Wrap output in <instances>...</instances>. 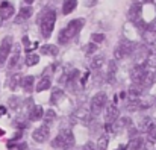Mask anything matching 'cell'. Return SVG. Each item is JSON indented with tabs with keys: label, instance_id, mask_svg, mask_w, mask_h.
Masks as SVG:
<instances>
[{
	"label": "cell",
	"instance_id": "cell-1",
	"mask_svg": "<svg viewBox=\"0 0 156 150\" xmlns=\"http://www.w3.org/2000/svg\"><path fill=\"white\" fill-rule=\"evenodd\" d=\"M83 24H85V20L83 18H74V20H71L64 29L59 30V34H58V43L59 44H67L68 41H71L73 38H76L80 34Z\"/></svg>",
	"mask_w": 156,
	"mask_h": 150
},
{
	"label": "cell",
	"instance_id": "cell-2",
	"mask_svg": "<svg viewBox=\"0 0 156 150\" xmlns=\"http://www.w3.org/2000/svg\"><path fill=\"white\" fill-rule=\"evenodd\" d=\"M55 23H56V12L53 9H46L40 18H38V24H40V32L43 35V38H50L55 29Z\"/></svg>",
	"mask_w": 156,
	"mask_h": 150
},
{
	"label": "cell",
	"instance_id": "cell-3",
	"mask_svg": "<svg viewBox=\"0 0 156 150\" xmlns=\"http://www.w3.org/2000/svg\"><path fill=\"white\" fill-rule=\"evenodd\" d=\"M74 135L70 129H62L56 138L52 141V147L53 149H58V150H68L71 149L74 146Z\"/></svg>",
	"mask_w": 156,
	"mask_h": 150
},
{
	"label": "cell",
	"instance_id": "cell-4",
	"mask_svg": "<svg viewBox=\"0 0 156 150\" xmlns=\"http://www.w3.org/2000/svg\"><path fill=\"white\" fill-rule=\"evenodd\" d=\"M135 43H132V41H127V40H121L118 44H117V47H115V59H124V58H127V56H130L132 53H133V49H135Z\"/></svg>",
	"mask_w": 156,
	"mask_h": 150
},
{
	"label": "cell",
	"instance_id": "cell-5",
	"mask_svg": "<svg viewBox=\"0 0 156 150\" xmlns=\"http://www.w3.org/2000/svg\"><path fill=\"white\" fill-rule=\"evenodd\" d=\"M106 100H108V96H106V93H103V91L97 93L91 99V114L93 115H99L103 111V108L106 106Z\"/></svg>",
	"mask_w": 156,
	"mask_h": 150
},
{
	"label": "cell",
	"instance_id": "cell-6",
	"mask_svg": "<svg viewBox=\"0 0 156 150\" xmlns=\"http://www.w3.org/2000/svg\"><path fill=\"white\" fill-rule=\"evenodd\" d=\"M11 52H12V37L8 35L0 43V67L6 62V59L11 55Z\"/></svg>",
	"mask_w": 156,
	"mask_h": 150
},
{
	"label": "cell",
	"instance_id": "cell-7",
	"mask_svg": "<svg viewBox=\"0 0 156 150\" xmlns=\"http://www.w3.org/2000/svg\"><path fill=\"white\" fill-rule=\"evenodd\" d=\"M146 73H147V68H146L143 64H141V65H135V67L130 70V79H132L133 85L140 87L141 82H143V79H144V76H146Z\"/></svg>",
	"mask_w": 156,
	"mask_h": 150
},
{
	"label": "cell",
	"instance_id": "cell-8",
	"mask_svg": "<svg viewBox=\"0 0 156 150\" xmlns=\"http://www.w3.org/2000/svg\"><path fill=\"white\" fill-rule=\"evenodd\" d=\"M49 135H50V127L46 126V124H43V126H40L38 129L34 130L32 138H34L37 143H46V141L49 140Z\"/></svg>",
	"mask_w": 156,
	"mask_h": 150
},
{
	"label": "cell",
	"instance_id": "cell-9",
	"mask_svg": "<svg viewBox=\"0 0 156 150\" xmlns=\"http://www.w3.org/2000/svg\"><path fill=\"white\" fill-rule=\"evenodd\" d=\"M141 12H143V5L140 2H135L129 8V20L132 23H138L141 20Z\"/></svg>",
	"mask_w": 156,
	"mask_h": 150
},
{
	"label": "cell",
	"instance_id": "cell-10",
	"mask_svg": "<svg viewBox=\"0 0 156 150\" xmlns=\"http://www.w3.org/2000/svg\"><path fill=\"white\" fill-rule=\"evenodd\" d=\"M130 126H132V120L129 117H121V118H117L114 123H111V132H120Z\"/></svg>",
	"mask_w": 156,
	"mask_h": 150
},
{
	"label": "cell",
	"instance_id": "cell-11",
	"mask_svg": "<svg viewBox=\"0 0 156 150\" xmlns=\"http://www.w3.org/2000/svg\"><path fill=\"white\" fill-rule=\"evenodd\" d=\"M117 71H118V64H117L115 59H111L108 62V70H106V82L108 84H114Z\"/></svg>",
	"mask_w": 156,
	"mask_h": 150
},
{
	"label": "cell",
	"instance_id": "cell-12",
	"mask_svg": "<svg viewBox=\"0 0 156 150\" xmlns=\"http://www.w3.org/2000/svg\"><path fill=\"white\" fill-rule=\"evenodd\" d=\"M143 37H144L146 41H149V43H155L156 41V23L155 21L146 24V29L143 30Z\"/></svg>",
	"mask_w": 156,
	"mask_h": 150
},
{
	"label": "cell",
	"instance_id": "cell-13",
	"mask_svg": "<svg viewBox=\"0 0 156 150\" xmlns=\"http://www.w3.org/2000/svg\"><path fill=\"white\" fill-rule=\"evenodd\" d=\"M14 12H15V9H14V5H12L11 2L3 0V2L0 3V15L3 17V20L11 18V17L14 15Z\"/></svg>",
	"mask_w": 156,
	"mask_h": 150
},
{
	"label": "cell",
	"instance_id": "cell-14",
	"mask_svg": "<svg viewBox=\"0 0 156 150\" xmlns=\"http://www.w3.org/2000/svg\"><path fill=\"white\" fill-rule=\"evenodd\" d=\"M32 14H34V9H32L30 6H23V8H20L18 15L15 17V23H17V24L24 23L26 20H29V18L32 17Z\"/></svg>",
	"mask_w": 156,
	"mask_h": 150
},
{
	"label": "cell",
	"instance_id": "cell-15",
	"mask_svg": "<svg viewBox=\"0 0 156 150\" xmlns=\"http://www.w3.org/2000/svg\"><path fill=\"white\" fill-rule=\"evenodd\" d=\"M52 87V77L49 76V74H46L44 73V76L40 79V82L37 84V93H43V91H46V90H49Z\"/></svg>",
	"mask_w": 156,
	"mask_h": 150
},
{
	"label": "cell",
	"instance_id": "cell-16",
	"mask_svg": "<svg viewBox=\"0 0 156 150\" xmlns=\"http://www.w3.org/2000/svg\"><path fill=\"white\" fill-rule=\"evenodd\" d=\"M155 82H156V73L155 71H147L146 76H144V79H143V82H141V85H140V88L141 90L150 88Z\"/></svg>",
	"mask_w": 156,
	"mask_h": 150
},
{
	"label": "cell",
	"instance_id": "cell-17",
	"mask_svg": "<svg viewBox=\"0 0 156 150\" xmlns=\"http://www.w3.org/2000/svg\"><path fill=\"white\" fill-rule=\"evenodd\" d=\"M117 118H118V109H117V106L115 105H109L108 109H106V114H105L106 123H114Z\"/></svg>",
	"mask_w": 156,
	"mask_h": 150
},
{
	"label": "cell",
	"instance_id": "cell-18",
	"mask_svg": "<svg viewBox=\"0 0 156 150\" xmlns=\"http://www.w3.org/2000/svg\"><path fill=\"white\" fill-rule=\"evenodd\" d=\"M43 115H44V109L41 106H38V105L32 106L30 111H29V120L30 121H38V120L43 118Z\"/></svg>",
	"mask_w": 156,
	"mask_h": 150
},
{
	"label": "cell",
	"instance_id": "cell-19",
	"mask_svg": "<svg viewBox=\"0 0 156 150\" xmlns=\"http://www.w3.org/2000/svg\"><path fill=\"white\" fill-rule=\"evenodd\" d=\"M73 120H77V121H88L90 120V112H88V109L85 108V106H82V108H79L74 114H73Z\"/></svg>",
	"mask_w": 156,
	"mask_h": 150
},
{
	"label": "cell",
	"instance_id": "cell-20",
	"mask_svg": "<svg viewBox=\"0 0 156 150\" xmlns=\"http://www.w3.org/2000/svg\"><path fill=\"white\" fill-rule=\"evenodd\" d=\"M34 84H35V77L30 76V74H27V76H24L21 79V87H23V90L26 93H32L34 91Z\"/></svg>",
	"mask_w": 156,
	"mask_h": 150
},
{
	"label": "cell",
	"instance_id": "cell-21",
	"mask_svg": "<svg viewBox=\"0 0 156 150\" xmlns=\"http://www.w3.org/2000/svg\"><path fill=\"white\" fill-rule=\"evenodd\" d=\"M18 59H20V46H15L14 52H12V53H11V56H9V64H8L9 70H12V68H15V67H17Z\"/></svg>",
	"mask_w": 156,
	"mask_h": 150
},
{
	"label": "cell",
	"instance_id": "cell-22",
	"mask_svg": "<svg viewBox=\"0 0 156 150\" xmlns=\"http://www.w3.org/2000/svg\"><path fill=\"white\" fill-rule=\"evenodd\" d=\"M76 6H77V0H64V3H62V14L64 15L71 14L76 9Z\"/></svg>",
	"mask_w": 156,
	"mask_h": 150
},
{
	"label": "cell",
	"instance_id": "cell-23",
	"mask_svg": "<svg viewBox=\"0 0 156 150\" xmlns=\"http://www.w3.org/2000/svg\"><path fill=\"white\" fill-rule=\"evenodd\" d=\"M21 74H12V76H9V79H8V87L14 91V90H17L20 85H21Z\"/></svg>",
	"mask_w": 156,
	"mask_h": 150
},
{
	"label": "cell",
	"instance_id": "cell-24",
	"mask_svg": "<svg viewBox=\"0 0 156 150\" xmlns=\"http://www.w3.org/2000/svg\"><path fill=\"white\" fill-rule=\"evenodd\" d=\"M43 117H44V124L50 127V126L53 124V121L56 120V112H55L53 109H47V111L44 112Z\"/></svg>",
	"mask_w": 156,
	"mask_h": 150
},
{
	"label": "cell",
	"instance_id": "cell-25",
	"mask_svg": "<svg viewBox=\"0 0 156 150\" xmlns=\"http://www.w3.org/2000/svg\"><path fill=\"white\" fill-rule=\"evenodd\" d=\"M156 103V99L152 96H147L144 99H140V109H149L150 106H153Z\"/></svg>",
	"mask_w": 156,
	"mask_h": 150
},
{
	"label": "cell",
	"instance_id": "cell-26",
	"mask_svg": "<svg viewBox=\"0 0 156 150\" xmlns=\"http://www.w3.org/2000/svg\"><path fill=\"white\" fill-rule=\"evenodd\" d=\"M64 97V91H62V88H55L52 91V96H50V103L52 105H58L59 103V100Z\"/></svg>",
	"mask_w": 156,
	"mask_h": 150
},
{
	"label": "cell",
	"instance_id": "cell-27",
	"mask_svg": "<svg viewBox=\"0 0 156 150\" xmlns=\"http://www.w3.org/2000/svg\"><path fill=\"white\" fill-rule=\"evenodd\" d=\"M41 52H43V55H46V56H58V47L53 46V44L43 46V47H41Z\"/></svg>",
	"mask_w": 156,
	"mask_h": 150
},
{
	"label": "cell",
	"instance_id": "cell-28",
	"mask_svg": "<svg viewBox=\"0 0 156 150\" xmlns=\"http://www.w3.org/2000/svg\"><path fill=\"white\" fill-rule=\"evenodd\" d=\"M105 64V56L103 55H99V56H96V58H93V61H91V68L93 70H100L102 67H103Z\"/></svg>",
	"mask_w": 156,
	"mask_h": 150
},
{
	"label": "cell",
	"instance_id": "cell-29",
	"mask_svg": "<svg viewBox=\"0 0 156 150\" xmlns=\"http://www.w3.org/2000/svg\"><path fill=\"white\" fill-rule=\"evenodd\" d=\"M147 141L150 144H155L156 143V124L155 123H150V126L147 129Z\"/></svg>",
	"mask_w": 156,
	"mask_h": 150
},
{
	"label": "cell",
	"instance_id": "cell-30",
	"mask_svg": "<svg viewBox=\"0 0 156 150\" xmlns=\"http://www.w3.org/2000/svg\"><path fill=\"white\" fill-rule=\"evenodd\" d=\"M38 62H40V56H38L37 53H27V56H26V65L34 67V65H37Z\"/></svg>",
	"mask_w": 156,
	"mask_h": 150
},
{
	"label": "cell",
	"instance_id": "cell-31",
	"mask_svg": "<svg viewBox=\"0 0 156 150\" xmlns=\"http://www.w3.org/2000/svg\"><path fill=\"white\" fill-rule=\"evenodd\" d=\"M141 146H143V140L138 138V137H133L130 140L129 146H127V150H138V149H141Z\"/></svg>",
	"mask_w": 156,
	"mask_h": 150
},
{
	"label": "cell",
	"instance_id": "cell-32",
	"mask_svg": "<svg viewBox=\"0 0 156 150\" xmlns=\"http://www.w3.org/2000/svg\"><path fill=\"white\" fill-rule=\"evenodd\" d=\"M126 109H127V111H130V112H133V111L140 109V99H138V97H136V99H129L127 105H126Z\"/></svg>",
	"mask_w": 156,
	"mask_h": 150
},
{
	"label": "cell",
	"instance_id": "cell-33",
	"mask_svg": "<svg viewBox=\"0 0 156 150\" xmlns=\"http://www.w3.org/2000/svg\"><path fill=\"white\" fill-rule=\"evenodd\" d=\"M108 144H109V137L108 135H102L97 141V149L99 150H106L108 149Z\"/></svg>",
	"mask_w": 156,
	"mask_h": 150
},
{
	"label": "cell",
	"instance_id": "cell-34",
	"mask_svg": "<svg viewBox=\"0 0 156 150\" xmlns=\"http://www.w3.org/2000/svg\"><path fill=\"white\" fill-rule=\"evenodd\" d=\"M83 52H85L87 55H93L94 52H97V44H94V43H90V44H87V46L83 47Z\"/></svg>",
	"mask_w": 156,
	"mask_h": 150
},
{
	"label": "cell",
	"instance_id": "cell-35",
	"mask_svg": "<svg viewBox=\"0 0 156 150\" xmlns=\"http://www.w3.org/2000/svg\"><path fill=\"white\" fill-rule=\"evenodd\" d=\"M91 40H93V43H94V44H99V43H103L105 35H103V34H93V37H91Z\"/></svg>",
	"mask_w": 156,
	"mask_h": 150
},
{
	"label": "cell",
	"instance_id": "cell-36",
	"mask_svg": "<svg viewBox=\"0 0 156 150\" xmlns=\"http://www.w3.org/2000/svg\"><path fill=\"white\" fill-rule=\"evenodd\" d=\"M20 103H21V100L18 99V97H11V99H9V106H11L12 109H17Z\"/></svg>",
	"mask_w": 156,
	"mask_h": 150
},
{
	"label": "cell",
	"instance_id": "cell-37",
	"mask_svg": "<svg viewBox=\"0 0 156 150\" xmlns=\"http://www.w3.org/2000/svg\"><path fill=\"white\" fill-rule=\"evenodd\" d=\"M8 147H9V150H24L27 146H26L24 143H23V144H17V146H14L12 143H9V144H8Z\"/></svg>",
	"mask_w": 156,
	"mask_h": 150
},
{
	"label": "cell",
	"instance_id": "cell-38",
	"mask_svg": "<svg viewBox=\"0 0 156 150\" xmlns=\"http://www.w3.org/2000/svg\"><path fill=\"white\" fill-rule=\"evenodd\" d=\"M82 150H96V147H94V144H93V143H87V144L83 146V149Z\"/></svg>",
	"mask_w": 156,
	"mask_h": 150
},
{
	"label": "cell",
	"instance_id": "cell-39",
	"mask_svg": "<svg viewBox=\"0 0 156 150\" xmlns=\"http://www.w3.org/2000/svg\"><path fill=\"white\" fill-rule=\"evenodd\" d=\"M23 44H24L26 47L29 46V38H27V37H23Z\"/></svg>",
	"mask_w": 156,
	"mask_h": 150
},
{
	"label": "cell",
	"instance_id": "cell-40",
	"mask_svg": "<svg viewBox=\"0 0 156 150\" xmlns=\"http://www.w3.org/2000/svg\"><path fill=\"white\" fill-rule=\"evenodd\" d=\"M117 150H127V146H124V144H121V146H120V147H118V149Z\"/></svg>",
	"mask_w": 156,
	"mask_h": 150
},
{
	"label": "cell",
	"instance_id": "cell-41",
	"mask_svg": "<svg viewBox=\"0 0 156 150\" xmlns=\"http://www.w3.org/2000/svg\"><path fill=\"white\" fill-rule=\"evenodd\" d=\"M35 0H24V3H27V5H30V3H34Z\"/></svg>",
	"mask_w": 156,
	"mask_h": 150
},
{
	"label": "cell",
	"instance_id": "cell-42",
	"mask_svg": "<svg viewBox=\"0 0 156 150\" xmlns=\"http://www.w3.org/2000/svg\"><path fill=\"white\" fill-rule=\"evenodd\" d=\"M3 21H5V20H3V17L0 15V27H2V24H3Z\"/></svg>",
	"mask_w": 156,
	"mask_h": 150
},
{
	"label": "cell",
	"instance_id": "cell-43",
	"mask_svg": "<svg viewBox=\"0 0 156 150\" xmlns=\"http://www.w3.org/2000/svg\"><path fill=\"white\" fill-rule=\"evenodd\" d=\"M143 2H146V3H153L155 0H143Z\"/></svg>",
	"mask_w": 156,
	"mask_h": 150
},
{
	"label": "cell",
	"instance_id": "cell-44",
	"mask_svg": "<svg viewBox=\"0 0 156 150\" xmlns=\"http://www.w3.org/2000/svg\"><path fill=\"white\" fill-rule=\"evenodd\" d=\"M135 2H141V0H135Z\"/></svg>",
	"mask_w": 156,
	"mask_h": 150
}]
</instances>
